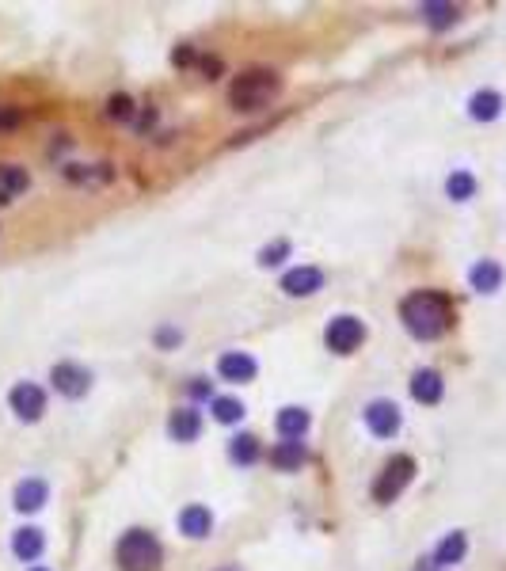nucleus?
I'll return each mask as SVG.
<instances>
[{
  "mask_svg": "<svg viewBox=\"0 0 506 571\" xmlns=\"http://www.w3.org/2000/svg\"><path fill=\"white\" fill-rule=\"evenodd\" d=\"M400 320L415 339H438L453 324V305L438 290H415L400 302Z\"/></svg>",
  "mask_w": 506,
  "mask_h": 571,
  "instance_id": "f257e3e1",
  "label": "nucleus"
},
{
  "mask_svg": "<svg viewBox=\"0 0 506 571\" xmlns=\"http://www.w3.org/2000/svg\"><path fill=\"white\" fill-rule=\"evenodd\" d=\"M278 92H282V77H278L274 69H244V73L229 84V103H233V111L251 114V111L271 107Z\"/></svg>",
  "mask_w": 506,
  "mask_h": 571,
  "instance_id": "f03ea898",
  "label": "nucleus"
},
{
  "mask_svg": "<svg viewBox=\"0 0 506 571\" xmlns=\"http://www.w3.org/2000/svg\"><path fill=\"white\" fill-rule=\"evenodd\" d=\"M160 560H164V549H160V541L152 537L149 530L122 534V541H118V564H122V571H160Z\"/></svg>",
  "mask_w": 506,
  "mask_h": 571,
  "instance_id": "7ed1b4c3",
  "label": "nucleus"
},
{
  "mask_svg": "<svg viewBox=\"0 0 506 571\" xmlns=\"http://www.w3.org/2000/svg\"><path fill=\"white\" fill-rule=\"evenodd\" d=\"M415 476V457H407V453H396L392 461L381 468V476H377L373 484V499L377 503H392V499H400V492L412 484Z\"/></svg>",
  "mask_w": 506,
  "mask_h": 571,
  "instance_id": "20e7f679",
  "label": "nucleus"
},
{
  "mask_svg": "<svg viewBox=\"0 0 506 571\" xmlns=\"http://www.w3.org/2000/svg\"><path fill=\"white\" fill-rule=\"evenodd\" d=\"M362 339H365V324L358 317H331L328 327H324V343H328V351L335 354H355L362 347Z\"/></svg>",
  "mask_w": 506,
  "mask_h": 571,
  "instance_id": "39448f33",
  "label": "nucleus"
},
{
  "mask_svg": "<svg viewBox=\"0 0 506 571\" xmlns=\"http://www.w3.org/2000/svg\"><path fill=\"white\" fill-rule=\"evenodd\" d=\"M8 404H12V411H16V419L38 423L42 411H46V393H42L35 381H20L16 389L8 393Z\"/></svg>",
  "mask_w": 506,
  "mask_h": 571,
  "instance_id": "423d86ee",
  "label": "nucleus"
},
{
  "mask_svg": "<svg viewBox=\"0 0 506 571\" xmlns=\"http://www.w3.org/2000/svg\"><path fill=\"white\" fill-rule=\"evenodd\" d=\"M50 381H53V389H58L61 396H69V400H80L84 393L92 389V374L84 366H77V362H58L50 369Z\"/></svg>",
  "mask_w": 506,
  "mask_h": 571,
  "instance_id": "0eeeda50",
  "label": "nucleus"
},
{
  "mask_svg": "<svg viewBox=\"0 0 506 571\" xmlns=\"http://www.w3.org/2000/svg\"><path fill=\"white\" fill-rule=\"evenodd\" d=\"M400 408L392 404V400H370L365 404V426L377 434V438H392L400 431Z\"/></svg>",
  "mask_w": 506,
  "mask_h": 571,
  "instance_id": "6e6552de",
  "label": "nucleus"
},
{
  "mask_svg": "<svg viewBox=\"0 0 506 571\" xmlns=\"http://www.w3.org/2000/svg\"><path fill=\"white\" fill-rule=\"evenodd\" d=\"M282 290L290 297H313L316 290H324V270L320 267H293L282 275Z\"/></svg>",
  "mask_w": 506,
  "mask_h": 571,
  "instance_id": "1a4fd4ad",
  "label": "nucleus"
},
{
  "mask_svg": "<svg viewBox=\"0 0 506 571\" xmlns=\"http://www.w3.org/2000/svg\"><path fill=\"white\" fill-rule=\"evenodd\" d=\"M217 374L224 381H233V385H244V381H251L259 374V362L251 359L248 351H224L221 362H217Z\"/></svg>",
  "mask_w": 506,
  "mask_h": 571,
  "instance_id": "9d476101",
  "label": "nucleus"
},
{
  "mask_svg": "<svg viewBox=\"0 0 506 571\" xmlns=\"http://www.w3.org/2000/svg\"><path fill=\"white\" fill-rule=\"evenodd\" d=\"M179 530L187 534L191 541H202V537H209V530H214V514H209L202 503L183 507L179 510Z\"/></svg>",
  "mask_w": 506,
  "mask_h": 571,
  "instance_id": "9b49d317",
  "label": "nucleus"
},
{
  "mask_svg": "<svg viewBox=\"0 0 506 571\" xmlns=\"http://www.w3.org/2000/svg\"><path fill=\"white\" fill-rule=\"evenodd\" d=\"M412 396L419 400V404H438V400L445 396V381L438 369H419V374L412 377Z\"/></svg>",
  "mask_w": 506,
  "mask_h": 571,
  "instance_id": "f8f14e48",
  "label": "nucleus"
},
{
  "mask_svg": "<svg viewBox=\"0 0 506 571\" xmlns=\"http://www.w3.org/2000/svg\"><path fill=\"white\" fill-rule=\"evenodd\" d=\"M167 434L175 442H194L202 434V416L194 408H175L172 419H167Z\"/></svg>",
  "mask_w": 506,
  "mask_h": 571,
  "instance_id": "ddd939ff",
  "label": "nucleus"
},
{
  "mask_svg": "<svg viewBox=\"0 0 506 571\" xmlns=\"http://www.w3.org/2000/svg\"><path fill=\"white\" fill-rule=\"evenodd\" d=\"M46 499H50V488H46V480H38V476H27L20 480V488H16V510H42L46 507Z\"/></svg>",
  "mask_w": 506,
  "mask_h": 571,
  "instance_id": "4468645a",
  "label": "nucleus"
},
{
  "mask_svg": "<svg viewBox=\"0 0 506 571\" xmlns=\"http://www.w3.org/2000/svg\"><path fill=\"white\" fill-rule=\"evenodd\" d=\"M31 187V176L20 164H0V206H8L16 194H23Z\"/></svg>",
  "mask_w": 506,
  "mask_h": 571,
  "instance_id": "2eb2a0df",
  "label": "nucleus"
},
{
  "mask_svg": "<svg viewBox=\"0 0 506 571\" xmlns=\"http://www.w3.org/2000/svg\"><path fill=\"white\" fill-rule=\"evenodd\" d=\"M42 549H46V537H42V530H35V525H23V530H16V537H12V552L27 564L38 560Z\"/></svg>",
  "mask_w": 506,
  "mask_h": 571,
  "instance_id": "dca6fc26",
  "label": "nucleus"
},
{
  "mask_svg": "<svg viewBox=\"0 0 506 571\" xmlns=\"http://www.w3.org/2000/svg\"><path fill=\"white\" fill-rule=\"evenodd\" d=\"M271 465L278 468V473H293V468H301L305 465V446L301 442H278V446H271Z\"/></svg>",
  "mask_w": 506,
  "mask_h": 571,
  "instance_id": "f3484780",
  "label": "nucleus"
},
{
  "mask_svg": "<svg viewBox=\"0 0 506 571\" xmlns=\"http://www.w3.org/2000/svg\"><path fill=\"white\" fill-rule=\"evenodd\" d=\"M469 114H472L476 122H495L499 114H502V95H499V92H491V88L476 92V95L469 99Z\"/></svg>",
  "mask_w": 506,
  "mask_h": 571,
  "instance_id": "a211bd4d",
  "label": "nucleus"
},
{
  "mask_svg": "<svg viewBox=\"0 0 506 571\" xmlns=\"http://www.w3.org/2000/svg\"><path fill=\"white\" fill-rule=\"evenodd\" d=\"M465 552H469V537L461 534V530H453L438 549H434V564H438V567H453V564L465 560Z\"/></svg>",
  "mask_w": 506,
  "mask_h": 571,
  "instance_id": "6ab92c4d",
  "label": "nucleus"
},
{
  "mask_svg": "<svg viewBox=\"0 0 506 571\" xmlns=\"http://www.w3.org/2000/svg\"><path fill=\"white\" fill-rule=\"evenodd\" d=\"M308 411L305 408H282L278 411V419H274V426H278V434L282 438H293V442H301V434L308 431Z\"/></svg>",
  "mask_w": 506,
  "mask_h": 571,
  "instance_id": "aec40b11",
  "label": "nucleus"
},
{
  "mask_svg": "<svg viewBox=\"0 0 506 571\" xmlns=\"http://www.w3.org/2000/svg\"><path fill=\"white\" fill-rule=\"evenodd\" d=\"M469 282H472V290H480V294H495L499 286H502V267L495 260H480V263L472 267Z\"/></svg>",
  "mask_w": 506,
  "mask_h": 571,
  "instance_id": "412c9836",
  "label": "nucleus"
},
{
  "mask_svg": "<svg viewBox=\"0 0 506 571\" xmlns=\"http://www.w3.org/2000/svg\"><path fill=\"white\" fill-rule=\"evenodd\" d=\"M419 12H423V20L434 27V31H445V27H453L461 20V8L457 4H442V0H430V4H423Z\"/></svg>",
  "mask_w": 506,
  "mask_h": 571,
  "instance_id": "4be33fe9",
  "label": "nucleus"
},
{
  "mask_svg": "<svg viewBox=\"0 0 506 571\" xmlns=\"http://www.w3.org/2000/svg\"><path fill=\"white\" fill-rule=\"evenodd\" d=\"M229 457L236 465H256L259 461V438L256 434H241L229 442Z\"/></svg>",
  "mask_w": 506,
  "mask_h": 571,
  "instance_id": "5701e85b",
  "label": "nucleus"
},
{
  "mask_svg": "<svg viewBox=\"0 0 506 571\" xmlns=\"http://www.w3.org/2000/svg\"><path fill=\"white\" fill-rule=\"evenodd\" d=\"M209 408H214V419L217 423H241L244 419V404L236 396H214V400H209Z\"/></svg>",
  "mask_w": 506,
  "mask_h": 571,
  "instance_id": "b1692460",
  "label": "nucleus"
},
{
  "mask_svg": "<svg viewBox=\"0 0 506 571\" xmlns=\"http://www.w3.org/2000/svg\"><path fill=\"white\" fill-rule=\"evenodd\" d=\"M445 191L453 203H469V198L476 194V179H472V171H453V176L445 179Z\"/></svg>",
  "mask_w": 506,
  "mask_h": 571,
  "instance_id": "393cba45",
  "label": "nucleus"
},
{
  "mask_svg": "<svg viewBox=\"0 0 506 571\" xmlns=\"http://www.w3.org/2000/svg\"><path fill=\"white\" fill-rule=\"evenodd\" d=\"M65 176L73 179V183H107L110 179V171H107V164H69L65 168Z\"/></svg>",
  "mask_w": 506,
  "mask_h": 571,
  "instance_id": "a878e982",
  "label": "nucleus"
},
{
  "mask_svg": "<svg viewBox=\"0 0 506 571\" xmlns=\"http://www.w3.org/2000/svg\"><path fill=\"white\" fill-rule=\"evenodd\" d=\"M290 255V240H274V244H266L259 252V267H278Z\"/></svg>",
  "mask_w": 506,
  "mask_h": 571,
  "instance_id": "bb28decb",
  "label": "nucleus"
},
{
  "mask_svg": "<svg viewBox=\"0 0 506 571\" xmlns=\"http://www.w3.org/2000/svg\"><path fill=\"white\" fill-rule=\"evenodd\" d=\"M107 114H110V119H118V122H130L134 119V99L130 95H110Z\"/></svg>",
  "mask_w": 506,
  "mask_h": 571,
  "instance_id": "cd10ccee",
  "label": "nucleus"
},
{
  "mask_svg": "<svg viewBox=\"0 0 506 571\" xmlns=\"http://www.w3.org/2000/svg\"><path fill=\"white\" fill-rule=\"evenodd\" d=\"M27 114L20 107H0V134H12V130H20Z\"/></svg>",
  "mask_w": 506,
  "mask_h": 571,
  "instance_id": "c85d7f7f",
  "label": "nucleus"
},
{
  "mask_svg": "<svg viewBox=\"0 0 506 571\" xmlns=\"http://www.w3.org/2000/svg\"><path fill=\"white\" fill-rule=\"evenodd\" d=\"M157 343H160V347H175V343H179V332H175V327H160V332H157Z\"/></svg>",
  "mask_w": 506,
  "mask_h": 571,
  "instance_id": "c756f323",
  "label": "nucleus"
},
{
  "mask_svg": "<svg viewBox=\"0 0 506 571\" xmlns=\"http://www.w3.org/2000/svg\"><path fill=\"white\" fill-rule=\"evenodd\" d=\"M191 393H194V396H209V389H206V385H202V377H194V385H191Z\"/></svg>",
  "mask_w": 506,
  "mask_h": 571,
  "instance_id": "7c9ffc66",
  "label": "nucleus"
},
{
  "mask_svg": "<svg viewBox=\"0 0 506 571\" xmlns=\"http://www.w3.org/2000/svg\"><path fill=\"white\" fill-rule=\"evenodd\" d=\"M221 571H241V567H221Z\"/></svg>",
  "mask_w": 506,
  "mask_h": 571,
  "instance_id": "2f4dec72",
  "label": "nucleus"
},
{
  "mask_svg": "<svg viewBox=\"0 0 506 571\" xmlns=\"http://www.w3.org/2000/svg\"><path fill=\"white\" fill-rule=\"evenodd\" d=\"M31 571H46V567H31Z\"/></svg>",
  "mask_w": 506,
  "mask_h": 571,
  "instance_id": "473e14b6",
  "label": "nucleus"
}]
</instances>
